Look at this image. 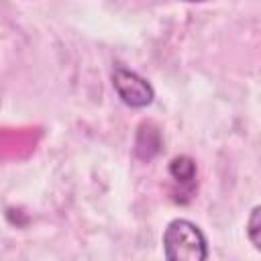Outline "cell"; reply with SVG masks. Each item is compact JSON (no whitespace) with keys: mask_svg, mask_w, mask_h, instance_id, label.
I'll return each mask as SVG.
<instances>
[{"mask_svg":"<svg viewBox=\"0 0 261 261\" xmlns=\"http://www.w3.org/2000/svg\"><path fill=\"white\" fill-rule=\"evenodd\" d=\"M163 255L169 261H204L208 257L206 237L194 222L175 218L163 230Z\"/></svg>","mask_w":261,"mask_h":261,"instance_id":"cell-1","label":"cell"},{"mask_svg":"<svg viewBox=\"0 0 261 261\" xmlns=\"http://www.w3.org/2000/svg\"><path fill=\"white\" fill-rule=\"evenodd\" d=\"M112 86H114L118 98L130 108L149 106L155 98V92L145 77H141L139 73H135L126 67H120V65L114 67V71H112Z\"/></svg>","mask_w":261,"mask_h":261,"instance_id":"cell-2","label":"cell"},{"mask_svg":"<svg viewBox=\"0 0 261 261\" xmlns=\"http://www.w3.org/2000/svg\"><path fill=\"white\" fill-rule=\"evenodd\" d=\"M169 175L175 181L190 186L196 179V163H194V159H190L188 155L173 157L171 163H169Z\"/></svg>","mask_w":261,"mask_h":261,"instance_id":"cell-3","label":"cell"},{"mask_svg":"<svg viewBox=\"0 0 261 261\" xmlns=\"http://www.w3.org/2000/svg\"><path fill=\"white\" fill-rule=\"evenodd\" d=\"M247 237L251 245L257 251H261V206H255L251 210V216L247 220Z\"/></svg>","mask_w":261,"mask_h":261,"instance_id":"cell-4","label":"cell"},{"mask_svg":"<svg viewBox=\"0 0 261 261\" xmlns=\"http://www.w3.org/2000/svg\"><path fill=\"white\" fill-rule=\"evenodd\" d=\"M190 2H196V0H190Z\"/></svg>","mask_w":261,"mask_h":261,"instance_id":"cell-5","label":"cell"}]
</instances>
